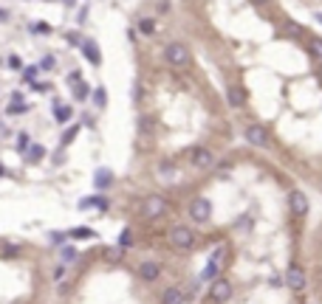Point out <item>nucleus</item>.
Returning <instances> with one entry per match:
<instances>
[{
  "label": "nucleus",
  "mask_w": 322,
  "mask_h": 304,
  "mask_svg": "<svg viewBox=\"0 0 322 304\" xmlns=\"http://www.w3.org/2000/svg\"><path fill=\"white\" fill-rule=\"evenodd\" d=\"M286 284L291 290H302V287H305V273L299 268H288L286 270Z\"/></svg>",
  "instance_id": "obj_9"
},
{
  "label": "nucleus",
  "mask_w": 322,
  "mask_h": 304,
  "mask_svg": "<svg viewBox=\"0 0 322 304\" xmlns=\"http://www.w3.org/2000/svg\"><path fill=\"white\" fill-rule=\"evenodd\" d=\"M9 68H14V70H17V68H23V62H20V56H9Z\"/></svg>",
  "instance_id": "obj_26"
},
{
  "label": "nucleus",
  "mask_w": 322,
  "mask_h": 304,
  "mask_svg": "<svg viewBox=\"0 0 322 304\" xmlns=\"http://www.w3.org/2000/svg\"><path fill=\"white\" fill-rule=\"evenodd\" d=\"M107 257H110V259H119V257H122V248H110V254H107Z\"/></svg>",
  "instance_id": "obj_29"
},
{
  "label": "nucleus",
  "mask_w": 322,
  "mask_h": 304,
  "mask_svg": "<svg viewBox=\"0 0 322 304\" xmlns=\"http://www.w3.org/2000/svg\"><path fill=\"white\" fill-rule=\"evenodd\" d=\"M74 93H77V99H82V96H88V88H85V85H74Z\"/></svg>",
  "instance_id": "obj_24"
},
{
  "label": "nucleus",
  "mask_w": 322,
  "mask_h": 304,
  "mask_svg": "<svg viewBox=\"0 0 322 304\" xmlns=\"http://www.w3.org/2000/svg\"><path fill=\"white\" fill-rule=\"evenodd\" d=\"M187 299H189V296H187L181 287H167L164 296H161V304H187Z\"/></svg>",
  "instance_id": "obj_10"
},
{
  "label": "nucleus",
  "mask_w": 322,
  "mask_h": 304,
  "mask_svg": "<svg viewBox=\"0 0 322 304\" xmlns=\"http://www.w3.org/2000/svg\"><path fill=\"white\" fill-rule=\"evenodd\" d=\"M209 296H212V302H215V304L229 302V296H232V281L215 279V281H212V287H209Z\"/></svg>",
  "instance_id": "obj_5"
},
{
  "label": "nucleus",
  "mask_w": 322,
  "mask_h": 304,
  "mask_svg": "<svg viewBox=\"0 0 322 304\" xmlns=\"http://www.w3.org/2000/svg\"><path fill=\"white\" fill-rule=\"evenodd\" d=\"M93 104H96V107H105V104H107V93H105V88L93 90Z\"/></svg>",
  "instance_id": "obj_18"
},
{
  "label": "nucleus",
  "mask_w": 322,
  "mask_h": 304,
  "mask_svg": "<svg viewBox=\"0 0 322 304\" xmlns=\"http://www.w3.org/2000/svg\"><path fill=\"white\" fill-rule=\"evenodd\" d=\"M74 135H77V130H68V133L62 135V144H68V141H71V138H74Z\"/></svg>",
  "instance_id": "obj_30"
},
{
  "label": "nucleus",
  "mask_w": 322,
  "mask_h": 304,
  "mask_svg": "<svg viewBox=\"0 0 322 304\" xmlns=\"http://www.w3.org/2000/svg\"><path fill=\"white\" fill-rule=\"evenodd\" d=\"M71 236H93V231H91V228H74Z\"/></svg>",
  "instance_id": "obj_23"
},
{
  "label": "nucleus",
  "mask_w": 322,
  "mask_h": 304,
  "mask_svg": "<svg viewBox=\"0 0 322 304\" xmlns=\"http://www.w3.org/2000/svg\"><path fill=\"white\" fill-rule=\"evenodd\" d=\"M164 209H167V203L161 200L159 194H153V197H147V203H144V217L156 220V217H161V214H164Z\"/></svg>",
  "instance_id": "obj_7"
},
{
  "label": "nucleus",
  "mask_w": 322,
  "mask_h": 304,
  "mask_svg": "<svg viewBox=\"0 0 322 304\" xmlns=\"http://www.w3.org/2000/svg\"><path fill=\"white\" fill-rule=\"evenodd\" d=\"M26 82H34V76H37V68H26Z\"/></svg>",
  "instance_id": "obj_25"
},
{
  "label": "nucleus",
  "mask_w": 322,
  "mask_h": 304,
  "mask_svg": "<svg viewBox=\"0 0 322 304\" xmlns=\"http://www.w3.org/2000/svg\"><path fill=\"white\" fill-rule=\"evenodd\" d=\"M189 214H192V220H198V223H207L209 217H212V203L207 197H195L192 206H189Z\"/></svg>",
  "instance_id": "obj_4"
},
{
  "label": "nucleus",
  "mask_w": 322,
  "mask_h": 304,
  "mask_svg": "<svg viewBox=\"0 0 322 304\" xmlns=\"http://www.w3.org/2000/svg\"><path fill=\"white\" fill-rule=\"evenodd\" d=\"M74 257H77V254H74V248H65V251H62V259H65V262H71Z\"/></svg>",
  "instance_id": "obj_27"
},
{
  "label": "nucleus",
  "mask_w": 322,
  "mask_h": 304,
  "mask_svg": "<svg viewBox=\"0 0 322 304\" xmlns=\"http://www.w3.org/2000/svg\"><path fill=\"white\" fill-rule=\"evenodd\" d=\"M159 276H161L159 262H153V259H144V262L138 265V279H141V281H156Z\"/></svg>",
  "instance_id": "obj_6"
},
{
  "label": "nucleus",
  "mask_w": 322,
  "mask_h": 304,
  "mask_svg": "<svg viewBox=\"0 0 322 304\" xmlns=\"http://www.w3.org/2000/svg\"><path fill=\"white\" fill-rule=\"evenodd\" d=\"M40 158H43V146H40V144L28 146V152H26V161H28V164H37Z\"/></svg>",
  "instance_id": "obj_16"
},
{
  "label": "nucleus",
  "mask_w": 322,
  "mask_h": 304,
  "mask_svg": "<svg viewBox=\"0 0 322 304\" xmlns=\"http://www.w3.org/2000/svg\"><path fill=\"white\" fill-rule=\"evenodd\" d=\"M246 141L257 149H266L268 146V130H266L263 124H249L246 127Z\"/></svg>",
  "instance_id": "obj_3"
},
{
  "label": "nucleus",
  "mask_w": 322,
  "mask_h": 304,
  "mask_svg": "<svg viewBox=\"0 0 322 304\" xmlns=\"http://www.w3.org/2000/svg\"><path fill=\"white\" fill-rule=\"evenodd\" d=\"M226 96H229V104L232 107H241L243 104V93L238 88H229V93H226Z\"/></svg>",
  "instance_id": "obj_17"
},
{
  "label": "nucleus",
  "mask_w": 322,
  "mask_h": 304,
  "mask_svg": "<svg viewBox=\"0 0 322 304\" xmlns=\"http://www.w3.org/2000/svg\"><path fill=\"white\" fill-rule=\"evenodd\" d=\"M308 51L322 62V40H320V37H311V40H308Z\"/></svg>",
  "instance_id": "obj_15"
},
{
  "label": "nucleus",
  "mask_w": 322,
  "mask_h": 304,
  "mask_svg": "<svg viewBox=\"0 0 322 304\" xmlns=\"http://www.w3.org/2000/svg\"><path fill=\"white\" fill-rule=\"evenodd\" d=\"M175 178H178V175H175V166H173V164H159V180H164V183H173Z\"/></svg>",
  "instance_id": "obj_12"
},
{
  "label": "nucleus",
  "mask_w": 322,
  "mask_h": 304,
  "mask_svg": "<svg viewBox=\"0 0 322 304\" xmlns=\"http://www.w3.org/2000/svg\"><path fill=\"white\" fill-rule=\"evenodd\" d=\"M93 183H96L99 189L110 186V183H113V175H110V169H99V172H96V178H93Z\"/></svg>",
  "instance_id": "obj_14"
},
{
  "label": "nucleus",
  "mask_w": 322,
  "mask_h": 304,
  "mask_svg": "<svg viewBox=\"0 0 322 304\" xmlns=\"http://www.w3.org/2000/svg\"><path fill=\"white\" fill-rule=\"evenodd\" d=\"M54 116H57L59 121H68V118H71V107H62V104H54Z\"/></svg>",
  "instance_id": "obj_20"
},
{
  "label": "nucleus",
  "mask_w": 322,
  "mask_h": 304,
  "mask_svg": "<svg viewBox=\"0 0 322 304\" xmlns=\"http://www.w3.org/2000/svg\"><path fill=\"white\" fill-rule=\"evenodd\" d=\"M138 31H141V34H153V31H156V23H153V20H141V23H138Z\"/></svg>",
  "instance_id": "obj_21"
},
{
  "label": "nucleus",
  "mask_w": 322,
  "mask_h": 304,
  "mask_svg": "<svg viewBox=\"0 0 322 304\" xmlns=\"http://www.w3.org/2000/svg\"><path fill=\"white\" fill-rule=\"evenodd\" d=\"M130 242H133V239H130V231H122V234H119V248H130Z\"/></svg>",
  "instance_id": "obj_22"
},
{
  "label": "nucleus",
  "mask_w": 322,
  "mask_h": 304,
  "mask_svg": "<svg viewBox=\"0 0 322 304\" xmlns=\"http://www.w3.org/2000/svg\"><path fill=\"white\" fill-rule=\"evenodd\" d=\"M40 68H46V70H51V68H54V56H46V59H43V65Z\"/></svg>",
  "instance_id": "obj_28"
},
{
  "label": "nucleus",
  "mask_w": 322,
  "mask_h": 304,
  "mask_svg": "<svg viewBox=\"0 0 322 304\" xmlns=\"http://www.w3.org/2000/svg\"><path fill=\"white\" fill-rule=\"evenodd\" d=\"M82 51H85V56L91 59L93 65H99L102 56H99V51H96V43H93V40H85V43H82Z\"/></svg>",
  "instance_id": "obj_13"
},
{
  "label": "nucleus",
  "mask_w": 322,
  "mask_h": 304,
  "mask_svg": "<svg viewBox=\"0 0 322 304\" xmlns=\"http://www.w3.org/2000/svg\"><path fill=\"white\" fill-rule=\"evenodd\" d=\"M164 59L173 68H184L187 62H189V48H187L184 43H170L164 48Z\"/></svg>",
  "instance_id": "obj_1"
},
{
  "label": "nucleus",
  "mask_w": 322,
  "mask_h": 304,
  "mask_svg": "<svg viewBox=\"0 0 322 304\" xmlns=\"http://www.w3.org/2000/svg\"><path fill=\"white\" fill-rule=\"evenodd\" d=\"M291 211L297 217H305L308 214V197L302 191H291Z\"/></svg>",
  "instance_id": "obj_11"
},
{
  "label": "nucleus",
  "mask_w": 322,
  "mask_h": 304,
  "mask_svg": "<svg viewBox=\"0 0 322 304\" xmlns=\"http://www.w3.org/2000/svg\"><path fill=\"white\" fill-rule=\"evenodd\" d=\"M189 161H192L195 166L207 169V166H212V152L204 149V146H192V149H189Z\"/></svg>",
  "instance_id": "obj_8"
},
{
  "label": "nucleus",
  "mask_w": 322,
  "mask_h": 304,
  "mask_svg": "<svg viewBox=\"0 0 322 304\" xmlns=\"http://www.w3.org/2000/svg\"><path fill=\"white\" fill-rule=\"evenodd\" d=\"M320 65H322V62H320Z\"/></svg>",
  "instance_id": "obj_32"
},
{
  "label": "nucleus",
  "mask_w": 322,
  "mask_h": 304,
  "mask_svg": "<svg viewBox=\"0 0 322 304\" xmlns=\"http://www.w3.org/2000/svg\"><path fill=\"white\" fill-rule=\"evenodd\" d=\"M218 257H220V254H218ZM218 257H212V259H209V268L204 270V279H212V276L218 273V265H220V262H218Z\"/></svg>",
  "instance_id": "obj_19"
},
{
  "label": "nucleus",
  "mask_w": 322,
  "mask_h": 304,
  "mask_svg": "<svg viewBox=\"0 0 322 304\" xmlns=\"http://www.w3.org/2000/svg\"><path fill=\"white\" fill-rule=\"evenodd\" d=\"M170 242H173L178 251H189V248L195 245V234H192V228H187V225H175L173 231H170Z\"/></svg>",
  "instance_id": "obj_2"
},
{
  "label": "nucleus",
  "mask_w": 322,
  "mask_h": 304,
  "mask_svg": "<svg viewBox=\"0 0 322 304\" xmlns=\"http://www.w3.org/2000/svg\"><path fill=\"white\" fill-rule=\"evenodd\" d=\"M3 20H9V11H6V9H0V23H3Z\"/></svg>",
  "instance_id": "obj_31"
}]
</instances>
